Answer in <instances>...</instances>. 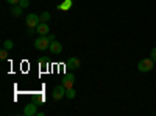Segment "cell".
<instances>
[{"label": "cell", "mask_w": 156, "mask_h": 116, "mask_svg": "<svg viewBox=\"0 0 156 116\" xmlns=\"http://www.w3.org/2000/svg\"><path fill=\"white\" fill-rule=\"evenodd\" d=\"M156 66H154V60L150 57V58H144V60H140L139 63H137V69L140 71V72H150L151 69H154Z\"/></svg>", "instance_id": "1"}, {"label": "cell", "mask_w": 156, "mask_h": 116, "mask_svg": "<svg viewBox=\"0 0 156 116\" xmlns=\"http://www.w3.org/2000/svg\"><path fill=\"white\" fill-rule=\"evenodd\" d=\"M34 47L37 50H47L50 47V39L48 36H39L34 39Z\"/></svg>", "instance_id": "2"}, {"label": "cell", "mask_w": 156, "mask_h": 116, "mask_svg": "<svg viewBox=\"0 0 156 116\" xmlns=\"http://www.w3.org/2000/svg\"><path fill=\"white\" fill-rule=\"evenodd\" d=\"M66 91H67V88L64 86L62 83H59V85H56V86L53 88L51 97H53L55 100H59V99H62V97H66Z\"/></svg>", "instance_id": "3"}, {"label": "cell", "mask_w": 156, "mask_h": 116, "mask_svg": "<svg viewBox=\"0 0 156 116\" xmlns=\"http://www.w3.org/2000/svg\"><path fill=\"white\" fill-rule=\"evenodd\" d=\"M25 24L28 25V27H33V28H36L39 24H41V16H37V14H34V13H30V14L25 17Z\"/></svg>", "instance_id": "4"}, {"label": "cell", "mask_w": 156, "mask_h": 116, "mask_svg": "<svg viewBox=\"0 0 156 116\" xmlns=\"http://www.w3.org/2000/svg\"><path fill=\"white\" fill-rule=\"evenodd\" d=\"M36 113H37V104H36V102H30V104L25 105L23 116H34Z\"/></svg>", "instance_id": "5"}, {"label": "cell", "mask_w": 156, "mask_h": 116, "mask_svg": "<svg viewBox=\"0 0 156 116\" xmlns=\"http://www.w3.org/2000/svg\"><path fill=\"white\" fill-rule=\"evenodd\" d=\"M66 68L70 69V71H76L80 69V60H78L76 57H70L67 61H66Z\"/></svg>", "instance_id": "6"}, {"label": "cell", "mask_w": 156, "mask_h": 116, "mask_svg": "<svg viewBox=\"0 0 156 116\" xmlns=\"http://www.w3.org/2000/svg\"><path fill=\"white\" fill-rule=\"evenodd\" d=\"M48 50H50V52L53 54V55H59V54L62 52V44H61L59 41H51Z\"/></svg>", "instance_id": "7"}, {"label": "cell", "mask_w": 156, "mask_h": 116, "mask_svg": "<svg viewBox=\"0 0 156 116\" xmlns=\"http://www.w3.org/2000/svg\"><path fill=\"white\" fill-rule=\"evenodd\" d=\"M36 32L39 33V36H48V35H50L48 24H47V22H41V24L36 27Z\"/></svg>", "instance_id": "8"}, {"label": "cell", "mask_w": 156, "mask_h": 116, "mask_svg": "<svg viewBox=\"0 0 156 116\" xmlns=\"http://www.w3.org/2000/svg\"><path fill=\"white\" fill-rule=\"evenodd\" d=\"M61 83L66 86V88H72L73 86V83H75V75L73 74H66L62 77V80H61Z\"/></svg>", "instance_id": "9"}, {"label": "cell", "mask_w": 156, "mask_h": 116, "mask_svg": "<svg viewBox=\"0 0 156 116\" xmlns=\"http://www.w3.org/2000/svg\"><path fill=\"white\" fill-rule=\"evenodd\" d=\"M22 6L20 5H11V16L12 17H20L22 16Z\"/></svg>", "instance_id": "10"}, {"label": "cell", "mask_w": 156, "mask_h": 116, "mask_svg": "<svg viewBox=\"0 0 156 116\" xmlns=\"http://www.w3.org/2000/svg\"><path fill=\"white\" fill-rule=\"evenodd\" d=\"M59 9H62V11H67V9H70L72 8V0H64V2L58 6Z\"/></svg>", "instance_id": "11"}, {"label": "cell", "mask_w": 156, "mask_h": 116, "mask_svg": "<svg viewBox=\"0 0 156 116\" xmlns=\"http://www.w3.org/2000/svg\"><path fill=\"white\" fill-rule=\"evenodd\" d=\"M39 68H41L42 71H45V69L48 68V60H47L45 57H42L41 60H39Z\"/></svg>", "instance_id": "12"}, {"label": "cell", "mask_w": 156, "mask_h": 116, "mask_svg": "<svg viewBox=\"0 0 156 116\" xmlns=\"http://www.w3.org/2000/svg\"><path fill=\"white\" fill-rule=\"evenodd\" d=\"M75 96H76V91L73 89V86H72V88H67V91H66V97H67V99H75Z\"/></svg>", "instance_id": "13"}, {"label": "cell", "mask_w": 156, "mask_h": 116, "mask_svg": "<svg viewBox=\"0 0 156 116\" xmlns=\"http://www.w3.org/2000/svg\"><path fill=\"white\" fill-rule=\"evenodd\" d=\"M50 17H51V16H50V13H48V11H44L42 14H41V22H48Z\"/></svg>", "instance_id": "14"}, {"label": "cell", "mask_w": 156, "mask_h": 116, "mask_svg": "<svg viewBox=\"0 0 156 116\" xmlns=\"http://www.w3.org/2000/svg\"><path fill=\"white\" fill-rule=\"evenodd\" d=\"M12 47H14V43H12L11 39H6V41L3 43V49H6V50H11Z\"/></svg>", "instance_id": "15"}, {"label": "cell", "mask_w": 156, "mask_h": 116, "mask_svg": "<svg viewBox=\"0 0 156 116\" xmlns=\"http://www.w3.org/2000/svg\"><path fill=\"white\" fill-rule=\"evenodd\" d=\"M19 5L25 9V8H28V6H30V0H19Z\"/></svg>", "instance_id": "16"}, {"label": "cell", "mask_w": 156, "mask_h": 116, "mask_svg": "<svg viewBox=\"0 0 156 116\" xmlns=\"http://www.w3.org/2000/svg\"><path fill=\"white\" fill-rule=\"evenodd\" d=\"M0 58H2V60H6V58H8V50H6V49L0 50Z\"/></svg>", "instance_id": "17"}, {"label": "cell", "mask_w": 156, "mask_h": 116, "mask_svg": "<svg viewBox=\"0 0 156 116\" xmlns=\"http://www.w3.org/2000/svg\"><path fill=\"white\" fill-rule=\"evenodd\" d=\"M150 55H151V58H153V60H154V63H156V47L151 50V54H150Z\"/></svg>", "instance_id": "18"}, {"label": "cell", "mask_w": 156, "mask_h": 116, "mask_svg": "<svg viewBox=\"0 0 156 116\" xmlns=\"http://www.w3.org/2000/svg\"><path fill=\"white\" fill-rule=\"evenodd\" d=\"M9 5H19V0H6Z\"/></svg>", "instance_id": "19"}, {"label": "cell", "mask_w": 156, "mask_h": 116, "mask_svg": "<svg viewBox=\"0 0 156 116\" xmlns=\"http://www.w3.org/2000/svg\"><path fill=\"white\" fill-rule=\"evenodd\" d=\"M48 39L51 43V41H56V38H55V35H48Z\"/></svg>", "instance_id": "20"}]
</instances>
